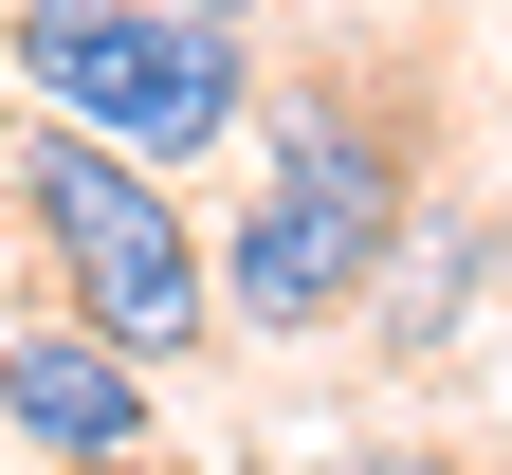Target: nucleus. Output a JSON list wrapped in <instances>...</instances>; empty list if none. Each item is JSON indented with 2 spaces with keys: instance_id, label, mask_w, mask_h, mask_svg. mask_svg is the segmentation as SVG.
Returning a JSON list of instances; mask_svg holds the SVG:
<instances>
[{
  "instance_id": "nucleus-1",
  "label": "nucleus",
  "mask_w": 512,
  "mask_h": 475,
  "mask_svg": "<svg viewBox=\"0 0 512 475\" xmlns=\"http://www.w3.org/2000/svg\"><path fill=\"white\" fill-rule=\"evenodd\" d=\"M421 220V110L403 74H256V128H238V201H220V348H330L366 329L384 256Z\"/></svg>"
},
{
  "instance_id": "nucleus-2",
  "label": "nucleus",
  "mask_w": 512,
  "mask_h": 475,
  "mask_svg": "<svg viewBox=\"0 0 512 475\" xmlns=\"http://www.w3.org/2000/svg\"><path fill=\"white\" fill-rule=\"evenodd\" d=\"M0 220L37 238L55 311H92L147 384L220 348V256H202V201H183L147 147H110V128H55V110H0Z\"/></svg>"
},
{
  "instance_id": "nucleus-3",
  "label": "nucleus",
  "mask_w": 512,
  "mask_h": 475,
  "mask_svg": "<svg viewBox=\"0 0 512 475\" xmlns=\"http://www.w3.org/2000/svg\"><path fill=\"white\" fill-rule=\"evenodd\" d=\"M0 74H19V110L110 128L183 183L256 128V19H220V0H0Z\"/></svg>"
},
{
  "instance_id": "nucleus-4",
  "label": "nucleus",
  "mask_w": 512,
  "mask_h": 475,
  "mask_svg": "<svg viewBox=\"0 0 512 475\" xmlns=\"http://www.w3.org/2000/svg\"><path fill=\"white\" fill-rule=\"evenodd\" d=\"M0 439H19L37 475H92V457L147 439V366H128L92 311H55V293H37L19 329H0Z\"/></svg>"
},
{
  "instance_id": "nucleus-5",
  "label": "nucleus",
  "mask_w": 512,
  "mask_h": 475,
  "mask_svg": "<svg viewBox=\"0 0 512 475\" xmlns=\"http://www.w3.org/2000/svg\"><path fill=\"white\" fill-rule=\"evenodd\" d=\"M494 275H512V220L476 183H421V220H403V256H384V293H366V348L384 366H458L476 311H494Z\"/></svg>"
},
{
  "instance_id": "nucleus-6",
  "label": "nucleus",
  "mask_w": 512,
  "mask_h": 475,
  "mask_svg": "<svg viewBox=\"0 0 512 475\" xmlns=\"http://www.w3.org/2000/svg\"><path fill=\"white\" fill-rule=\"evenodd\" d=\"M311 475H476V457H458V439H330Z\"/></svg>"
},
{
  "instance_id": "nucleus-7",
  "label": "nucleus",
  "mask_w": 512,
  "mask_h": 475,
  "mask_svg": "<svg viewBox=\"0 0 512 475\" xmlns=\"http://www.w3.org/2000/svg\"><path fill=\"white\" fill-rule=\"evenodd\" d=\"M92 475H165V439H128V457H92Z\"/></svg>"
},
{
  "instance_id": "nucleus-8",
  "label": "nucleus",
  "mask_w": 512,
  "mask_h": 475,
  "mask_svg": "<svg viewBox=\"0 0 512 475\" xmlns=\"http://www.w3.org/2000/svg\"><path fill=\"white\" fill-rule=\"evenodd\" d=\"M220 19H275V0H220Z\"/></svg>"
}]
</instances>
